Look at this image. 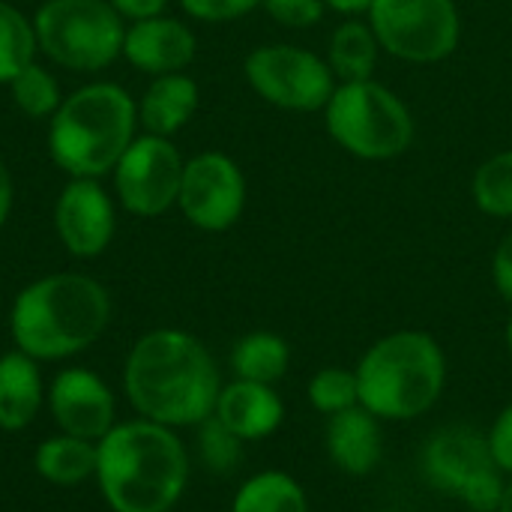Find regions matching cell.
<instances>
[{"label":"cell","mask_w":512,"mask_h":512,"mask_svg":"<svg viewBox=\"0 0 512 512\" xmlns=\"http://www.w3.org/2000/svg\"><path fill=\"white\" fill-rule=\"evenodd\" d=\"M123 390L138 417L177 429L213 417L222 378L198 336L162 327L132 345L123 366Z\"/></svg>","instance_id":"6da1fadb"},{"label":"cell","mask_w":512,"mask_h":512,"mask_svg":"<svg viewBox=\"0 0 512 512\" xmlns=\"http://www.w3.org/2000/svg\"><path fill=\"white\" fill-rule=\"evenodd\" d=\"M96 483L114 512H171L189 483V456L174 429L117 423L96 444Z\"/></svg>","instance_id":"7a4b0ae2"},{"label":"cell","mask_w":512,"mask_h":512,"mask_svg":"<svg viewBox=\"0 0 512 512\" xmlns=\"http://www.w3.org/2000/svg\"><path fill=\"white\" fill-rule=\"evenodd\" d=\"M111 321V294L87 273H48L18 291L9 333L18 351L39 363L87 351Z\"/></svg>","instance_id":"3957f363"},{"label":"cell","mask_w":512,"mask_h":512,"mask_svg":"<svg viewBox=\"0 0 512 512\" xmlns=\"http://www.w3.org/2000/svg\"><path fill=\"white\" fill-rule=\"evenodd\" d=\"M138 132V99L117 81H90L63 96L48 120L45 144L51 162L66 177L102 180Z\"/></svg>","instance_id":"277c9868"},{"label":"cell","mask_w":512,"mask_h":512,"mask_svg":"<svg viewBox=\"0 0 512 512\" xmlns=\"http://www.w3.org/2000/svg\"><path fill=\"white\" fill-rule=\"evenodd\" d=\"M354 372L366 411L378 420H414L441 399L447 360L429 333L396 330L378 339Z\"/></svg>","instance_id":"5b68a950"},{"label":"cell","mask_w":512,"mask_h":512,"mask_svg":"<svg viewBox=\"0 0 512 512\" xmlns=\"http://www.w3.org/2000/svg\"><path fill=\"white\" fill-rule=\"evenodd\" d=\"M324 123L345 153L366 162H387L408 153L417 135V120L405 99L375 78L336 84L324 105Z\"/></svg>","instance_id":"8992f818"},{"label":"cell","mask_w":512,"mask_h":512,"mask_svg":"<svg viewBox=\"0 0 512 512\" xmlns=\"http://www.w3.org/2000/svg\"><path fill=\"white\" fill-rule=\"evenodd\" d=\"M33 30L39 54L69 72H102L123 57L126 21L108 0H42Z\"/></svg>","instance_id":"52a82bcc"},{"label":"cell","mask_w":512,"mask_h":512,"mask_svg":"<svg viewBox=\"0 0 512 512\" xmlns=\"http://www.w3.org/2000/svg\"><path fill=\"white\" fill-rule=\"evenodd\" d=\"M366 21L381 51L417 66L447 60L462 42L456 0H375Z\"/></svg>","instance_id":"ba28073f"},{"label":"cell","mask_w":512,"mask_h":512,"mask_svg":"<svg viewBox=\"0 0 512 512\" xmlns=\"http://www.w3.org/2000/svg\"><path fill=\"white\" fill-rule=\"evenodd\" d=\"M243 75L267 105L297 114L324 111L339 84L321 54L291 42L252 48L243 60Z\"/></svg>","instance_id":"9c48e42d"},{"label":"cell","mask_w":512,"mask_h":512,"mask_svg":"<svg viewBox=\"0 0 512 512\" xmlns=\"http://www.w3.org/2000/svg\"><path fill=\"white\" fill-rule=\"evenodd\" d=\"M183 165L186 159L171 138L138 132L111 171L117 207L138 219L165 216L177 207Z\"/></svg>","instance_id":"30bf717a"},{"label":"cell","mask_w":512,"mask_h":512,"mask_svg":"<svg viewBox=\"0 0 512 512\" xmlns=\"http://www.w3.org/2000/svg\"><path fill=\"white\" fill-rule=\"evenodd\" d=\"M246 198V174L228 153L204 150L186 159L177 210L192 228L207 234L234 228L246 210Z\"/></svg>","instance_id":"8fae6325"},{"label":"cell","mask_w":512,"mask_h":512,"mask_svg":"<svg viewBox=\"0 0 512 512\" xmlns=\"http://www.w3.org/2000/svg\"><path fill=\"white\" fill-rule=\"evenodd\" d=\"M54 234L72 258H99L117 234V198L96 177H69L54 201Z\"/></svg>","instance_id":"7c38bea8"},{"label":"cell","mask_w":512,"mask_h":512,"mask_svg":"<svg viewBox=\"0 0 512 512\" xmlns=\"http://www.w3.org/2000/svg\"><path fill=\"white\" fill-rule=\"evenodd\" d=\"M48 411L63 435L99 444L117 426V402L111 387L90 369L72 366L48 384Z\"/></svg>","instance_id":"4fadbf2b"},{"label":"cell","mask_w":512,"mask_h":512,"mask_svg":"<svg viewBox=\"0 0 512 512\" xmlns=\"http://www.w3.org/2000/svg\"><path fill=\"white\" fill-rule=\"evenodd\" d=\"M489 438L471 426H447L435 432L423 447V474L426 480L453 498H462L465 489L483 474L495 471Z\"/></svg>","instance_id":"5bb4252c"},{"label":"cell","mask_w":512,"mask_h":512,"mask_svg":"<svg viewBox=\"0 0 512 512\" xmlns=\"http://www.w3.org/2000/svg\"><path fill=\"white\" fill-rule=\"evenodd\" d=\"M195 54H198L195 30L174 15H156L126 24L123 60L150 78L168 72H186Z\"/></svg>","instance_id":"9a60e30c"},{"label":"cell","mask_w":512,"mask_h":512,"mask_svg":"<svg viewBox=\"0 0 512 512\" xmlns=\"http://www.w3.org/2000/svg\"><path fill=\"white\" fill-rule=\"evenodd\" d=\"M213 417L240 441H261L282 426L285 405L270 384L237 378L234 384L222 387Z\"/></svg>","instance_id":"2e32d148"},{"label":"cell","mask_w":512,"mask_h":512,"mask_svg":"<svg viewBox=\"0 0 512 512\" xmlns=\"http://www.w3.org/2000/svg\"><path fill=\"white\" fill-rule=\"evenodd\" d=\"M201 105L198 81L186 72H168L150 78L147 90L138 99V123L141 132L174 138L180 129L189 126Z\"/></svg>","instance_id":"e0dca14e"},{"label":"cell","mask_w":512,"mask_h":512,"mask_svg":"<svg viewBox=\"0 0 512 512\" xmlns=\"http://www.w3.org/2000/svg\"><path fill=\"white\" fill-rule=\"evenodd\" d=\"M327 453L345 474L366 477L378 468L384 453V435L378 417L363 405L333 414L327 423Z\"/></svg>","instance_id":"ac0fdd59"},{"label":"cell","mask_w":512,"mask_h":512,"mask_svg":"<svg viewBox=\"0 0 512 512\" xmlns=\"http://www.w3.org/2000/svg\"><path fill=\"white\" fill-rule=\"evenodd\" d=\"M45 405V381L39 360L24 351H6L0 357V429H27Z\"/></svg>","instance_id":"d6986e66"},{"label":"cell","mask_w":512,"mask_h":512,"mask_svg":"<svg viewBox=\"0 0 512 512\" xmlns=\"http://www.w3.org/2000/svg\"><path fill=\"white\" fill-rule=\"evenodd\" d=\"M378 36L369 27V21L363 18H348L342 21L327 42V66L336 75L339 84L345 81H366L375 78V66H378Z\"/></svg>","instance_id":"ffe728a7"},{"label":"cell","mask_w":512,"mask_h":512,"mask_svg":"<svg viewBox=\"0 0 512 512\" xmlns=\"http://www.w3.org/2000/svg\"><path fill=\"white\" fill-rule=\"evenodd\" d=\"M33 468L42 480L54 486H78L96 477V444L60 432L36 447Z\"/></svg>","instance_id":"44dd1931"},{"label":"cell","mask_w":512,"mask_h":512,"mask_svg":"<svg viewBox=\"0 0 512 512\" xmlns=\"http://www.w3.org/2000/svg\"><path fill=\"white\" fill-rule=\"evenodd\" d=\"M291 363V348L282 336L258 330L243 336L234 351H231V369L237 378L243 381H255V384H276L279 378H285Z\"/></svg>","instance_id":"7402d4cb"},{"label":"cell","mask_w":512,"mask_h":512,"mask_svg":"<svg viewBox=\"0 0 512 512\" xmlns=\"http://www.w3.org/2000/svg\"><path fill=\"white\" fill-rule=\"evenodd\" d=\"M231 512H309V501L291 474L264 471L240 486Z\"/></svg>","instance_id":"603a6c76"},{"label":"cell","mask_w":512,"mask_h":512,"mask_svg":"<svg viewBox=\"0 0 512 512\" xmlns=\"http://www.w3.org/2000/svg\"><path fill=\"white\" fill-rule=\"evenodd\" d=\"M33 60H39L33 15H24L9 0H0V84L6 87Z\"/></svg>","instance_id":"cb8c5ba5"},{"label":"cell","mask_w":512,"mask_h":512,"mask_svg":"<svg viewBox=\"0 0 512 512\" xmlns=\"http://www.w3.org/2000/svg\"><path fill=\"white\" fill-rule=\"evenodd\" d=\"M6 87H9L12 105L30 120H51L54 111L60 108L63 96H66L60 90L57 75L48 66H42L39 60L24 66Z\"/></svg>","instance_id":"d4e9b609"},{"label":"cell","mask_w":512,"mask_h":512,"mask_svg":"<svg viewBox=\"0 0 512 512\" xmlns=\"http://www.w3.org/2000/svg\"><path fill=\"white\" fill-rule=\"evenodd\" d=\"M471 195L480 213L492 219H512V150L489 156L474 171Z\"/></svg>","instance_id":"484cf974"},{"label":"cell","mask_w":512,"mask_h":512,"mask_svg":"<svg viewBox=\"0 0 512 512\" xmlns=\"http://www.w3.org/2000/svg\"><path fill=\"white\" fill-rule=\"evenodd\" d=\"M309 402L315 411H321L327 417L342 414L348 408H357L360 405L357 372L339 369V366H327V369L315 372L309 381Z\"/></svg>","instance_id":"4316f807"},{"label":"cell","mask_w":512,"mask_h":512,"mask_svg":"<svg viewBox=\"0 0 512 512\" xmlns=\"http://www.w3.org/2000/svg\"><path fill=\"white\" fill-rule=\"evenodd\" d=\"M243 444L231 429H225L216 417L198 423V456L210 474H231L243 462Z\"/></svg>","instance_id":"83f0119b"},{"label":"cell","mask_w":512,"mask_h":512,"mask_svg":"<svg viewBox=\"0 0 512 512\" xmlns=\"http://www.w3.org/2000/svg\"><path fill=\"white\" fill-rule=\"evenodd\" d=\"M261 9L288 30H309L327 12L324 0H261Z\"/></svg>","instance_id":"f1b7e54d"},{"label":"cell","mask_w":512,"mask_h":512,"mask_svg":"<svg viewBox=\"0 0 512 512\" xmlns=\"http://www.w3.org/2000/svg\"><path fill=\"white\" fill-rule=\"evenodd\" d=\"M177 3L192 21H204V24H228L261 9V0H177Z\"/></svg>","instance_id":"f546056e"},{"label":"cell","mask_w":512,"mask_h":512,"mask_svg":"<svg viewBox=\"0 0 512 512\" xmlns=\"http://www.w3.org/2000/svg\"><path fill=\"white\" fill-rule=\"evenodd\" d=\"M489 450H492L495 465L504 474H512V405H507L498 414V420L489 432Z\"/></svg>","instance_id":"4dcf8cb0"},{"label":"cell","mask_w":512,"mask_h":512,"mask_svg":"<svg viewBox=\"0 0 512 512\" xmlns=\"http://www.w3.org/2000/svg\"><path fill=\"white\" fill-rule=\"evenodd\" d=\"M492 282L498 288V294L512 306V231L501 237V243L495 246L492 255Z\"/></svg>","instance_id":"1f68e13d"},{"label":"cell","mask_w":512,"mask_h":512,"mask_svg":"<svg viewBox=\"0 0 512 512\" xmlns=\"http://www.w3.org/2000/svg\"><path fill=\"white\" fill-rule=\"evenodd\" d=\"M114 6V12L132 24V21H144V18H156V15H165L168 9V0H108Z\"/></svg>","instance_id":"d6a6232c"},{"label":"cell","mask_w":512,"mask_h":512,"mask_svg":"<svg viewBox=\"0 0 512 512\" xmlns=\"http://www.w3.org/2000/svg\"><path fill=\"white\" fill-rule=\"evenodd\" d=\"M12 207H15V180H12L6 162L0 159V231L6 228V222L12 216Z\"/></svg>","instance_id":"836d02e7"},{"label":"cell","mask_w":512,"mask_h":512,"mask_svg":"<svg viewBox=\"0 0 512 512\" xmlns=\"http://www.w3.org/2000/svg\"><path fill=\"white\" fill-rule=\"evenodd\" d=\"M372 3L375 0H324L327 9H333V12L345 15V18H363V15H369Z\"/></svg>","instance_id":"e575fe53"},{"label":"cell","mask_w":512,"mask_h":512,"mask_svg":"<svg viewBox=\"0 0 512 512\" xmlns=\"http://www.w3.org/2000/svg\"><path fill=\"white\" fill-rule=\"evenodd\" d=\"M498 512H512V480L507 483V489H504V498H501V507Z\"/></svg>","instance_id":"d590c367"},{"label":"cell","mask_w":512,"mask_h":512,"mask_svg":"<svg viewBox=\"0 0 512 512\" xmlns=\"http://www.w3.org/2000/svg\"><path fill=\"white\" fill-rule=\"evenodd\" d=\"M507 345H510V354H512V315H510V321H507Z\"/></svg>","instance_id":"8d00e7d4"},{"label":"cell","mask_w":512,"mask_h":512,"mask_svg":"<svg viewBox=\"0 0 512 512\" xmlns=\"http://www.w3.org/2000/svg\"><path fill=\"white\" fill-rule=\"evenodd\" d=\"M381 512H390V510H381Z\"/></svg>","instance_id":"74e56055"}]
</instances>
